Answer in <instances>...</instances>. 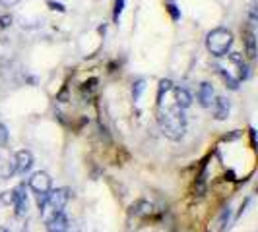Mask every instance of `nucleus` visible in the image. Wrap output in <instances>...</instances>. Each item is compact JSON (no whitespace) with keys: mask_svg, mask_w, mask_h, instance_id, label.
I'll list each match as a JSON object with an SVG mask.
<instances>
[{"mask_svg":"<svg viewBox=\"0 0 258 232\" xmlns=\"http://www.w3.org/2000/svg\"><path fill=\"white\" fill-rule=\"evenodd\" d=\"M47 4L51 6L52 10H58V12H64V6H62V4H58V2H52V0H49Z\"/></svg>","mask_w":258,"mask_h":232,"instance_id":"obj_21","label":"nucleus"},{"mask_svg":"<svg viewBox=\"0 0 258 232\" xmlns=\"http://www.w3.org/2000/svg\"><path fill=\"white\" fill-rule=\"evenodd\" d=\"M10 24H12V16H8V14H6V16H2V18H0V31H2V29H6Z\"/></svg>","mask_w":258,"mask_h":232,"instance_id":"obj_20","label":"nucleus"},{"mask_svg":"<svg viewBox=\"0 0 258 232\" xmlns=\"http://www.w3.org/2000/svg\"><path fill=\"white\" fill-rule=\"evenodd\" d=\"M152 203H148V201H136L134 205H132V213L136 215V217H148L150 213H152Z\"/></svg>","mask_w":258,"mask_h":232,"instance_id":"obj_14","label":"nucleus"},{"mask_svg":"<svg viewBox=\"0 0 258 232\" xmlns=\"http://www.w3.org/2000/svg\"><path fill=\"white\" fill-rule=\"evenodd\" d=\"M157 122L159 128L165 134V138H169L171 142H179L184 132H186V116L184 110H181L177 104H159V112H157Z\"/></svg>","mask_w":258,"mask_h":232,"instance_id":"obj_1","label":"nucleus"},{"mask_svg":"<svg viewBox=\"0 0 258 232\" xmlns=\"http://www.w3.org/2000/svg\"><path fill=\"white\" fill-rule=\"evenodd\" d=\"M14 161H16V172H20V174H26L33 167V155H31V151H27V149L18 151L16 157H14Z\"/></svg>","mask_w":258,"mask_h":232,"instance_id":"obj_7","label":"nucleus"},{"mask_svg":"<svg viewBox=\"0 0 258 232\" xmlns=\"http://www.w3.org/2000/svg\"><path fill=\"white\" fill-rule=\"evenodd\" d=\"M171 93L175 95V101H173V103L177 104L181 110L188 108V106L192 104V95L188 93V89H184V87H173Z\"/></svg>","mask_w":258,"mask_h":232,"instance_id":"obj_11","label":"nucleus"},{"mask_svg":"<svg viewBox=\"0 0 258 232\" xmlns=\"http://www.w3.org/2000/svg\"><path fill=\"white\" fill-rule=\"evenodd\" d=\"M0 2H2L4 6H14V4L18 2V0H0Z\"/></svg>","mask_w":258,"mask_h":232,"instance_id":"obj_22","label":"nucleus"},{"mask_svg":"<svg viewBox=\"0 0 258 232\" xmlns=\"http://www.w3.org/2000/svg\"><path fill=\"white\" fill-rule=\"evenodd\" d=\"M216 68H218V72H220V76L223 77V81L227 83V87L229 89H239V77L237 74H233V70H229V66L223 64V62H216Z\"/></svg>","mask_w":258,"mask_h":232,"instance_id":"obj_10","label":"nucleus"},{"mask_svg":"<svg viewBox=\"0 0 258 232\" xmlns=\"http://www.w3.org/2000/svg\"><path fill=\"white\" fill-rule=\"evenodd\" d=\"M0 232H12L10 228H6V226H0Z\"/></svg>","mask_w":258,"mask_h":232,"instance_id":"obj_23","label":"nucleus"},{"mask_svg":"<svg viewBox=\"0 0 258 232\" xmlns=\"http://www.w3.org/2000/svg\"><path fill=\"white\" fill-rule=\"evenodd\" d=\"M173 91V81L171 79H161L159 81V91H157V97L165 95V93H171Z\"/></svg>","mask_w":258,"mask_h":232,"instance_id":"obj_16","label":"nucleus"},{"mask_svg":"<svg viewBox=\"0 0 258 232\" xmlns=\"http://www.w3.org/2000/svg\"><path fill=\"white\" fill-rule=\"evenodd\" d=\"M167 10H169V14H171V18H173L175 22H177V20H181V12L177 10V6H175L173 2H171V4H167Z\"/></svg>","mask_w":258,"mask_h":232,"instance_id":"obj_19","label":"nucleus"},{"mask_svg":"<svg viewBox=\"0 0 258 232\" xmlns=\"http://www.w3.org/2000/svg\"><path fill=\"white\" fill-rule=\"evenodd\" d=\"M198 103L200 106H204V108H210L212 103H214V99H216V93H214V87H212V83H200V87H198Z\"/></svg>","mask_w":258,"mask_h":232,"instance_id":"obj_9","label":"nucleus"},{"mask_svg":"<svg viewBox=\"0 0 258 232\" xmlns=\"http://www.w3.org/2000/svg\"><path fill=\"white\" fill-rule=\"evenodd\" d=\"M12 205L16 207V217H26L29 213V199H27V186L20 184L12 190Z\"/></svg>","mask_w":258,"mask_h":232,"instance_id":"obj_4","label":"nucleus"},{"mask_svg":"<svg viewBox=\"0 0 258 232\" xmlns=\"http://www.w3.org/2000/svg\"><path fill=\"white\" fill-rule=\"evenodd\" d=\"M254 26H250L245 29V49H246V56L250 58V60H254L256 58V45H254Z\"/></svg>","mask_w":258,"mask_h":232,"instance_id":"obj_12","label":"nucleus"},{"mask_svg":"<svg viewBox=\"0 0 258 232\" xmlns=\"http://www.w3.org/2000/svg\"><path fill=\"white\" fill-rule=\"evenodd\" d=\"M14 172H16V161L14 159H4L0 163V178H10Z\"/></svg>","mask_w":258,"mask_h":232,"instance_id":"obj_13","label":"nucleus"},{"mask_svg":"<svg viewBox=\"0 0 258 232\" xmlns=\"http://www.w3.org/2000/svg\"><path fill=\"white\" fill-rule=\"evenodd\" d=\"M144 89H146V81H144V79H138V81L134 83V87H132V95H134V101H136V103L140 101Z\"/></svg>","mask_w":258,"mask_h":232,"instance_id":"obj_15","label":"nucleus"},{"mask_svg":"<svg viewBox=\"0 0 258 232\" xmlns=\"http://www.w3.org/2000/svg\"><path fill=\"white\" fill-rule=\"evenodd\" d=\"M210 108L214 110V118L216 120H227V116L231 112V103L225 97H216Z\"/></svg>","mask_w":258,"mask_h":232,"instance_id":"obj_8","label":"nucleus"},{"mask_svg":"<svg viewBox=\"0 0 258 232\" xmlns=\"http://www.w3.org/2000/svg\"><path fill=\"white\" fill-rule=\"evenodd\" d=\"M47 230L49 232H70V220L64 215V211L52 213L51 217H47Z\"/></svg>","mask_w":258,"mask_h":232,"instance_id":"obj_5","label":"nucleus"},{"mask_svg":"<svg viewBox=\"0 0 258 232\" xmlns=\"http://www.w3.org/2000/svg\"><path fill=\"white\" fill-rule=\"evenodd\" d=\"M122 10H124V0H115V12H113V22L115 24H118Z\"/></svg>","mask_w":258,"mask_h":232,"instance_id":"obj_17","label":"nucleus"},{"mask_svg":"<svg viewBox=\"0 0 258 232\" xmlns=\"http://www.w3.org/2000/svg\"><path fill=\"white\" fill-rule=\"evenodd\" d=\"M70 199V192L66 188H56V190H49L47 192V207H51L52 213H58V211H64L66 203Z\"/></svg>","mask_w":258,"mask_h":232,"instance_id":"obj_3","label":"nucleus"},{"mask_svg":"<svg viewBox=\"0 0 258 232\" xmlns=\"http://www.w3.org/2000/svg\"><path fill=\"white\" fill-rule=\"evenodd\" d=\"M233 47V33L225 27H216L206 35V49L216 58L225 56Z\"/></svg>","mask_w":258,"mask_h":232,"instance_id":"obj_2","label":"nucleus"},{"mask_svg":"<svg viewBox=\"0 0 258 232\" xmlns=\"http://www.w3.org/2000/svg\"><path fill=\"white\" fill-rule=\"evenodd\" d=\"M27 188H31L35 193H47L51 190V176L47 172H35L31 174V178L27 182Z\"/></svg>","mask_w":258,"mask_h":232,"instance_id":"obj_6","label":"nucleus"},{"mask_svg":"<svg viewBox=\"0 0 258 232\" xmlns=\"http://www.w3.org/2000/svg\"><path fill=\"white\" fill-rule=\"evenodd\" d=\"M8 145V128L4 124H0V147Z\"/></svg>","mask_w":258,"mask_h":232,"instance_id":"obj_18","label":"nucleus"}]
</instances>
